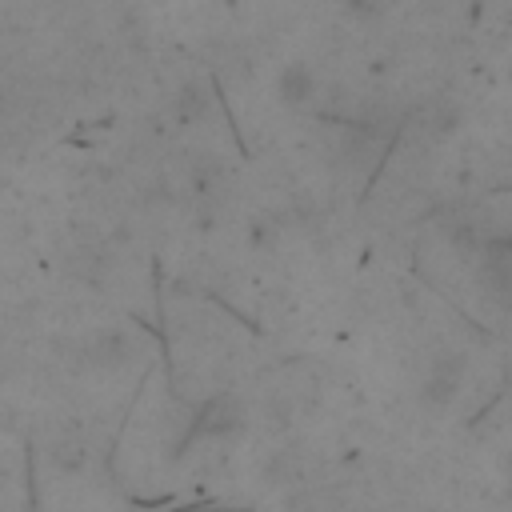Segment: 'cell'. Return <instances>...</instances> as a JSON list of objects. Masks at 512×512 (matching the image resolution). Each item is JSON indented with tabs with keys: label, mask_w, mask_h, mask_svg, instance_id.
Listing matches in <instances>:
<instances>
[{
	"label": "cell",
	"mask_w": 512,
	"mask_h": 512,
	"mask_svg": "<svg viewBox=\"0 0 512 512\" xmlns=\"http://www.w3.org/2000/svg\"><path fill=\"white\" fill-rule=\"evenodd\" d=\"M0 476H4V472H0Z\"/></svg>",
	"instance_id": "1"
}]
</instances>
